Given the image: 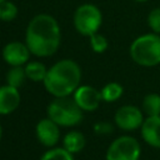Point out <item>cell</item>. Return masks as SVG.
I'll return each mask as SVG.
<instances>
[{
	"mask_svg": "<svg viewBox=\"0 0 160 160\" xmlns=\"http://www.w3.org/2000/svg\"><path fill=\"white\" fill-rule=\"evenodd\" d=\"M18 6L10 1L6 0L0 4V20L1 21H12L18 16Z\"/></svg>",
	"mask_w": 160,
	"mask_h": 160,
	"instance_id": "d6986e66",
	"label": "cell"
},
{
	"mask_svg": "<svg viewBox=\"0 0 160 160\" xmlns=\"http://www.w3.org/2000/svg\"><path fill=\"white\" fill-rule=\"evenodd\" d=\"M2 59L10 66H22L29 62L30 50L25 42L10 41L2 48Z\"/></svg>",
	"mask_w": 160,
	"mask_h": 160,
	"instance_id": "ba28073f",
	"label": "cell"
},
{
	"mask_svg": "<svg viewBox=\"0 0 160 160\" xmlns=\"http://www.w3.org/2000/svg\"><path fill=\"white\" fill-rule=\"evenodd\" d=\"M61 42V31L56 19L49 14H39L28 24L25 44L38 58L54 55Z\"/></svg>",
	"mask_w": 160,
	"mask_h": 160,
	"instance_id": "6da1fadb",
	"label": "cell"
},
{
	"mask_svg": "<svg viewBox=\"0 0 160 160\" xmlns=\"http://www.w3.org/2000/svg\"><path fill=\"white\" fill-rule=\"evenodd\" d=\"M20 92L19 89L10 85L0 86V115H9L14 112L20 105Z\"/></svg>",
	"mask_w": 160,
	"mask_h": 160,
	"instance_id": "7c38bea8",
	"label": "cell"
},
{
	"mask_svg": "<svg viewBox=\"0 0 160 160\" xmlns=\"http://www.w3.org/2000/svg\"><path fill=\"white\" fill-rule=\"evenodd\" d=\"M1 138H2V126L0 124V140H1Z\"/></svg>",
	"mask_w": 160,
	"mask_h": 160,
	"instance_id": "603a6c76",
	"label": "cell"
},
{
	"mask_svg": "<svg viewBox=\"0 0 160 160\" xmlns=\"http://www.w3.org/2000/svg\"><path fill=\"white\" fill-rule=\"evenodd\" d=\"M129 55L139 66H158L160 64V35L150 31L135 38L130 44Z\"/></svg>",
	"mask_w": 160,
	"mask_h": 160,
	"instance_id": "3957f363",
	"label": "cell"
},
{
	"mask_svg": "<svg viewBox=\"0 0 160 160\" xmlns=\"http://www.w3.org/2000/svg\"><path fill=\"white\" fill-rule=\"evenodd\" d=\"M94 132L96 135H109L114 131V125L109 121H99L94 124Z\"/></svg>",
	"mask_w": 160,
	"mask_h": 160,
	"instance_id": "7402d4cb",
	"label": "cell"
},
{
	"mask_svg": "<svg viewBox=\"0 0 160 160\" xmlns=\"http://www.w3.org/2000/svg\"><path fill=\"white\" fill-rule=\"evenodd\" d=\"M141 110L145 116H159L160 115V94L149 92L141 101Z\"/></svg>",
	"mask_w": 160,
	"mask_h": 160,
	"instance_id": "5bb4252c",
	"label": "cell"
},
{
	"mask_svg": "<svg viewBox=\"0 0 160 160\" xmlns=\"http://www.w3.org/2000/svg\"><path fill=\"white\" fill-rule=\"evenodd\" d=\"M72 98L82 111H94L102 101L100 90L90 85H80L72 94Z\"/></svg>",
	"mask_w": 160,
	"mask_h": 160,
	"instance_id": "9c48e42d",
	"label": "cell"
},
{
	"mask_svg": "<svg viewBox=\"0 0 160 160\" xmlns=\"http://www.w3.org/2000/svg\"><path fill=\"white\" fill-rule=\"evenodd\" d=\"M140 135L146 145L160 149V115L146 116L140 128Z\"/></svg>",
	"mask_w": 160,
	"mask_h": 160,
	"instance_id": "8fae6325",
	"label": "cell"
},
{
	"mask_svg": "<svg viewBox=\"0 0 160 160\" xmlns=\"http://www.w3.org/2000/svg\"><path fill=\"white\" fill-rule=\"evenodd\" d=\"M100 92H101L102 101H105V102H115L122 96L124 88H122L121 84H119L116 81H110V82L105 84L101 88Z\"/></svg>",
	"mask_w": 160,
	"mask_h": 160,
	"instance_id": "2e32d148",
	"label": "cell"
},
{
	"mask_svg": "<svg viewBox=\"0 0 160 160\" xmlns=\"http://www.w3.org/2000/svg\"><path fill=\"white\" fill-rule=\"evenodd\" d=\"M90 46H91V49H92L94 52L102 54V52H105L108 50L109 41H108V39L102 34L96 32V34H94V35L90 36Z\"/></svg>",
	"mask_w": 160,
	"mask_h": 160,
	"instance_id": "ffe728a7",
	"label": "cell"
},
{
	"mask_svg": "<svg viewBox=\"0 0 160 160\" xmlns=\"http://www.w3.org/2000/svg\"><path fill=\"white\" fill-rule=\"evenodd\" d=\"M81 69L71 59H62L48 69L44 88L54 98L70 96L80 86Z\"/></svg>",
	"mask_w": 160,
	"mask_h": 160,
	"instance_id": "7a4b0ae2",
	"label": "cell"
},
{
	"mask_svg": "<svg viewBox=\"0 0 160 160\" xmlns=\"http://www.w3.org/2000/svg\"><path fill=\"white\" fill-rule=\"evenodd\" d=\"M148 26L151 32L160 35V6L151 9L148 14Z\"/></svg>",
	"mask_w": 160,
	"mask_h": 160,
	"instance_id": "44dd1931",
	"label": "cell"
},
{
	"mask_svg": "<svg viewBox=\"0 0 160 160\" xmlns=\"http://www.w3.org/2000/svg\"><path fill=\"white\" fill-rule=\"evenodd\" d=\"M86 145V139L82 132L78 130H71L66 132V135L62 139V148L66 149L71 154L80 152Z\"/></svg>",
	"mask_w": 160,
	"mask_h": 160,
	"instance_id": "4fadbf2b",
	"label": "cell"
},
{
	"mask_svg": "<svg viewBox=\"0 0 160 160\" xmlns=\"http://www.w3.org/2000/svg\"><path fill=\"white\" fill-rule=\"evenodd\" d=\"M35 134L39 142L50 149L54 148L60 140V126L50 118H45L36 124Z\"/></svg>",
	"mask_w": 160,
	"mask_h": 160,
	"instance_id": "30bf717a",
	"label": "cell"
},
{
	"mask_svg": "<svg viewBox=\"0 0 160 160\" xmlns=\"http://www.w3.org/2000/svg\"><path fill=\"white\" fill-rule=\"evenodd\" d=\"M4 1H6V0H0V4H1V2H4Z\"/></svg>",
	"mask_w": 160,
	"mask_h": 160,
	"instance_id": "d4e9b609",
	"label": "cell"
},
{
	"mask_svg": "<svg viewBox=\"0 0 160 160\" xmlns=\"http://www.w3.org/2000/svg\"><path fill=\"white\" fill-rule=\"evenodd\" d=\"M145 118L146 116L142 112L141 108L128 104L120 106L115 111L114 122L122 131H135L138 129L140 130Z\"/></svg>",
	"mask_w": 160,
	"mask_h": 160,
	"instance_id": "52a82bcc",
	"label": "cell"
},
{
	"mask_svg": "<svg viewBox=\"0 0 160 160\" xmlns=\"http://www.w3.org/2000/svg\"><path fill=\"white\" fill-rule=\"evenodd\" d=\"M26 79V72L22 66H11L6 72V84L16 89L21 88Z\"/></svg>",
	"mask_w": 160,
	"mask_h": 160,
	"instance_id": "e0dca14e",
	"label": "cell"
},
{
	"mask_svg": "<svg viewBox=\"0 0 160 160\" xmlns=\"http://www.w3.org/2000/svg\"><path fill=\"white\" fill-rule=\"evenodd\" d=\"M141 145L131 135H121L114 139L105 154V160H140Z\"/></svg>",
	"mask_w": 160,
	"mask_h": 160,
	"instance_id": "8992f818",
	"label": "cell"
},
{
	"mask_svg": "<svg viewBox=\"0 0 160 160\" xmlns=\"http://www.w3.org/2000/svg\"><path fill=\"white\" fill-rule=\"evenodd\" d=\"M40 160H74V154L69 152L64 148H50L42 154Z\"/></svg>",
	"mask_w": 160,
	"mask_h": 160,
	"instance_id": "ac0fdd59",
	"label": "cell"
},
{
	"mask_svg": "<svg viewBox=\"0 0 160 160\" xmlns=\"http://www.w3.org/2000/svg\"><path fill=\"white\" fill-rule=\"evenodd\" d=\"M102 24L101 10L94 4H82L74 12V26L84 36H91L99 32Z\"/></svg>",
	"mask_w": 160,
	"mask_h": 160,
	"instance_id": "5b68a950",
	"label": "cell"
},
{
	"mask_svg": "<svg viewBox=\"0 0 160 160\" xmlns=\"http://www.w3.org/2000/svg\"><path fill=\"white\" fill-rule=\"evenodd\" d=\"M25 72H26V78L34 82H44L46 74H48V69L46 66L40 62V61H29L25 66Z\"/></svg>",
	"mask_w": 160,
	"mask_h": 160,
	"instance_id": "9a60e30c",
	"label": "cell"
},
{
	"mask_svg": "<svg viewBox=\"0 0 160 160\" xmlns=\"http://www.w3.org/2000/svg\"><path fill=\"white\" fill-rule=\"evenodd\" d=\"M134 1H136V2H146L149 0H134Z\"/></svg>",
	"mask_w": 160,
	"mask_h": 160,
	"instance_id": "cb8c5ba5",
	"label": "cell"
},
{
	"mask_svg": "<svg viewBox=\"0 0 160 160\" xmlns=\"http://www.w3.org/2000/svg\"><path fill=\"white\" fill-rule=\"evenodd\" d=\"M48 118L62 128L75 126L82 120V110L75 102L74 98H54L46 109Z\"/></svg>",
	"mask_w": 160,
	"mask_h": 160,
	"instance_id": "277c9868",
	"label": "cell"
}]
</instances>
